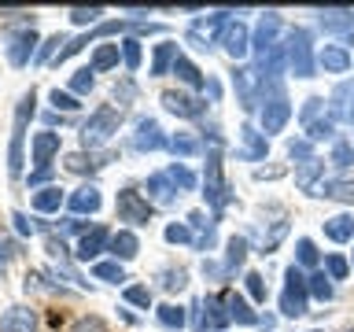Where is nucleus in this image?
<instances>
[{"mask_svg": "<svg viewBox=\"0 0 354 332\" xmlns=\"http://www.w3.org/2000/svg\"><path fill=\"white\" fill-rule=\"evenodd\" d=\"M118 126H122V111L118 107H107V104L96 107L93 118L82 126V151H93V148H100V144H107L118 133Z\"/></svg>", "mask_w": 354, "mask_h": 332, "instance_id": "nucleus-1", "label": "nucleus"}, {"mask_svg": "<svg viewBox=\"0 0 354 332\" xmlns=\"http://www.w3.org/2000/svg\"><path fill=\"white\" fill-rule=\"evenodd\" d=\"M310 303V284L299 266H288L284 270V292H281V314L284 317H303Z\"/></svg>", "mask_w": 354, "mask_h": 332, "instance_id": "nucleus-2", "label": "nucleus"}, {"mask_svg": "<svg viewBox=\"0 0 354 332\" xmlns=\"http://www.w3.org/2000/svg\"><path fill=\"white\" fill-rule=\"evenodd\" d=\"M33 104H37V96H33V89H30V93L19 100L15 129H11V151H8V174L11 177H22V140H26V126L33 118Z\"/></svg>", "mask_w": 354, "mask_h": 332, "instance_id": "nucleus-3", "label": "nucleus"}, {"mask_svg": "<svg viewBox=\"0 0 354 332\" xmlns=\"http://www.w3.org/2000/svg\"><path fill=\"white\" fill-rule=\"evenodd\" d=\"M299 122H303L310 144H314V140H328L332 133H336V118L325 111V100H321V96H310L306 100L303 111H299Z\"/></svg>", "mask_w": 354, "mask_h": 332, "instance_id": "nucleus-4", "label": "nucleus"}, {"mask_svg": "<svg viewBox=\"0 0 354 332\" xmlns=\"http://www.w3.org/2000/svg\"><path fill=\"white\" fill-rule=\"evenodd\" d=\"M288 66H292L295 77H314V41H310V30H292L288 33Z\"/></svg>", "mask_w": 354, "mask_h": 332, "instance_id": "nucleus-5", "label": "nucleus"}, {"mask_svg": "<svg viewBox=\"0 0 354 332\" xmlns=\"http://www.w3.org/2000/svg\"><path fill=\"white\" fill-rule=\"evenodd\" d=\"M203 199L210 207H214V214H221V207L229 203V188H225V181H221V155H218V148L214 151H207V174H203Z\"/></svg>", "mask_w": 354, "mask_h": 332, "instance_id": "nucleus-6", "label": "nucleus"}, {"mask_svg": "<svg viewBox=\"0 0 354 332\" xmlns=\"http://www.w3.org/2000/svg\"><path fill=\"white\" fill-rule=\"evenodd\" d=\"M115 210H118V221H129V225H148L151 221V203L137 188H122L115 199Z\"/></svg>", "mask_w": 354, "mask_h": 332, "instance_id": "nucleus-7", "label": "nucleus"}, {"mask_svg": "<svg viewBox=\"0 0 354 332\" xmlns=\"http://www.w3.org/2000/svg\"><path fill=\"white\" fill-rule=\"evenodd\" d=\"M225 303H221V299H214V295H207L203 303H196L192 310V325L199 329V332H218V329H225L229 325V314L225 310H221Z\"/></svg>", "mask_w": 354, "mask_h": 332, "instance_id": "nucleus-8", "label": "nucleus"}, {"mask_svg": "<svg viewBox=\"0 0 354 332\" xmlns=\"http://www.w3.org/2000/svg\"><path fill=\"white\" fill-rule=\"evenodd\" d=\"M277 33H281V15H277V11H266L259 19V26H254V37H251V48L259 55V63L277 48Z\"/></svg>", "mask_w": 354, "mask_h": 332, "instance_id": "nucleus-9", "label": "nucleus"}, {"mask_svg": "<svg viewBox=\"0 0 354 332\" xmlns=\"http://www.w3.org/2000/svg\"><path fill=\"white\" fill-rule=\"evenodd\" d=\"M288 118H292V104L277 93L270 100H262V133L270 137V133H281L288 126Z\"/></svg>", "mask_w": 354, "mask_h": 332, "instance_id": "nucleus-10", "label": "nucleus"}, {"mask_svg": "<svg viewBox=\"0 0 354 332\" xmlns=\"http://www.w3.org/2000/svg\"><path fill=\"white\" fill-rule=\"evenodd\" d=\"M232 85H236V96H240V107H243V111H254V107H259V85H262L259 71L240 66V71L232 74Z\"/></svg>", "mask_w": 354, "mask_h": 332, "instance_id": "nucleus-11", "label": "nucleus"}, {"mask_svg": "<svg viewBox=\"0 0 354 332\" xmlns=\"http://www.w3.org/2000/svg\"><path fill=\"white\" fill-rule=\"evenodd\" d=\"M162 107L170 111V115H177V118H203V111H207V104L199 96H188V93H162Z\"/></svg>", "mask_w": 354, "mask_h": 332, "instance_id": "nucleus-12", "label": "nucleus"}, {"mask_svg": "<svg viewBox=\"0 0 354 332\" xmlns=\"http://www.w3.org/2000/svg\"><path fill=\"white\" fill-rule=\"evenodd\" d=\"M221 48H225L232 59H243V55H248L251 33H248V26H243L240 19H229L225 22V30H221Z\"/></svg>", "mask_w": 354, "mask_h": 332, "instance_id": "nucleus-13", "label": "nucleus"}, {"mask_svg": "<svg viewBox=\"0 0 354 332\" xmlns=\"http://www.w3.org/2000/svg\"><path fill=\"white\" fill-rule=\"evenodd\" d=\"M229 15L232 11H214V15H207V19H196L192 26H188V41L199 44V48H207V41H214V33L225 30Z\"/></svg>", "mask_w": 354, "mask_h": 332, "instance_id": "nucleus-14", "label": "nucleus"}, {"mask_svg": "<svg viewBox=\"0 0 354 332\" xmlns=\"http://www.w3.org/2000/svg\"><path fill=\"white\" fill-rule=\"evenodd\" d=\"M133 148L137 151H159V148H170V140L162 137V129L155 118H140L137 133H133Z\"/></svg>", "mask_w": 354, "mask_h": 332, "instance_id": "nucleus-15", "label": "nucleus"}, {"mask_svg": "<svg viewBox=\"0 0 354 332\" xmlns=\"http://www.w3.org/2000/svg\"><path fill=\"white\" fill-rule=\"evenodd\" d=\"M107 248H111V232H107V225H93L82 240H77V251H74V255H77L82 262H88V259H96V255L107 251Z\"/></svg>", "mask_w": 354, "mask_h": 332, "instance_id": "nucleus-16", "label": "nucleus"}, {"mask_svg": "<svg viewBox=\"0 0 354 332\" xmlns=\"http://www.w3.org/2000/svg\"><path fill=\"white\" fill-rule=\"evenodd\" d=\"M332 118L347 122V126H354V82H339L336 89H332Z\"/></svg>", "mask_w": 354, "mask_h": 332, "instance_id": "nucleus-17", "label": "nucleus"}, {"mask_svg": "<svg viewBox=\"0 0 354 332\" xmlns=\"http://www.w3.org/2000/svg\"><path fill=\"white\" fill-rule=\"evenodd\" d=\"M33 44H37V33H33V26L11 33V41H8V59L15 63V66H26L30 55H33Z\"/></svg>", "mask_w": 354, "mask_h": 332, "instance_id": "nucleus-18", "label": "nucleus"}, {"mask_svg": "<svg viewBox=\"0 0 354 332\" xmlns=\"http://www.w3.org/2000/svg\"><path fill=\"white\" fill-rule=\"evenodd\" d=\"M55 155H59V133H52V129L37 133L33 137V163H37V170H48Z\"/></svg>", "mask_w": 354, "mask_h": 332, "instance_id": "nucleus-19", "label": "nucleus"}, {"mask_svg": "<svg viewBox=\"0 0 354 332\" xmlns=\"http://www.w3.org/2000/svg\"><path fill=\"white\" fill-rule=\"evenodd\" d=\"M0 332H37V314L30 306H11L0 317Z\"/></svg>", "mask_w": 354, "mask_h": 332, "instance_id": "nucleus-20", "label": "nucleus"}, {"mask_svg": "<svg viewBox=\"0 0 354 332\" xmlns=\"http://www.w3.org/2000/svg\"><path fill=\"white\" fill-rule=\"evenodd\" d=\"M317 63L325 66L328 74H347L351 71V52L343 48V44H325V48L317 52Z\"/></svg>", "mask_w": 354, "mask_h": 332, "instance_id": "nucleus-21", "label": "nucleus"}, {"mask_svg": "<svg viewBox=\"0 0 354 332\" xmlns=\"http://www.w3.org/2000/svg\"><path fill=\"white\" fill-rule=\"evenodd\" d=\"M325 177V163L321 159H306V163H299L295 166V185L303 188V192L310 196H317V181Z\"/></svg>", "mask_w": 354, "mask_h": 332, "instance_id": "nucleus-22", "label": "nucleus"}, {"mask_svg": "<svg viewBox=\"0 0 354 332\" xmlns=\"http://www.w3.org/2000/svg\"><path fill=\"white\" fill-rule=\"evenodd\" d=\"M221 303H225V314L229 321H240V325H259V314L248 306V299L236 295V292H225L221 295Z\"/></svg>", "mask_w": 354, "mask_h": 332, "instance_id": "nucleus-23", "label": "nucleus"}, {"mask_svg": "<svg viewBox=\"0 0 354 332\" xmlns=\"http://www.w3.org/2000/svg\"><path fill=\"white\" fill-rule=\"evenodd\" d=\"M240 137H243V151H240V159H266V151H270V140H266V133H259L254 126H243L240 129Z\"/></svg>", "mask_w": 354, "mask_h": 332, "instance_id": "nucleus-24", "label": "nucleus"}, {"mask_svg": "<svg viewBox=\"0 0 354 332\" xmlns=\"http://www.w3.org/2000/svg\"><path fill=\"white\" fill-rule=\"evenodd\" d=\"M321 26L328 33H354V8H328L321 11Z\"/></svg>", "mask_w": 354, "mask_h": 332, "instance_id": "nucleus-25", "label": "nucleus"}, {"mask_svg": "<svg viewBox=\"0 0 354 332\" xmlns=\"http://www.w3.org/2000/svg\"><path fill=\"white\" fill-rule=\"evenodd\" d=\"M66 203H71L74 214H96L104 199H100V188H96V185H82L71 199H66Z\"/></svg>", "mask_w": 354, "mask_h": 332, "instance_id": "nucleus-26", "label": "nucleus"}, {"mask_svg": "<svg viewBox=\"0 0 354 332\" xmlns=\"http://www.w3.org/2000/svg\"><path fill=\"white\" fill-rule=\"evenodd\" d=\"M63 207V188L59 185H44L33 192V210L37 214H52V210H59Z\"/></svg>", "mask_w": 354, "mask_h": 332, "instance_id": "nucleus-27", "label": "nucleus"}, {"mask_svg": "<svg viewBox=\"0 0 354 332\" xmlns=\"http://www.w3.org/2000/svg\"><path fill=\"white\" fill-rule=\"evenodd\" d=\"M111 251H115V259H118V262H129V259H137V251H140V240L133 237L129 229H118L115 237H111Z\"/></svg>", "mask_w": 354, "mask_h": 332, "instance_id": "nucleus-28", "label": "nucleus"}, {"mask_svg": "<svg viewBox=\"0 0 354 332\" xmlns=\"http://www.w3.org/2000/svg\"><path fill=\"white\" fill-rule=\"evenodd\" d=\"M174 63H177V44H174V41L155 44V55H151V74H155V77L170 74V71H174Z\"/></svg>", "mask_w": 354, "mask_h": 332, "instance_id": "nucleus-29", "label": "nucleus"}, {"mask_svg": "<svg viewBox=\"0 0 354 332\" xmlns=\"http://www.w3.org/2000/svg\"><path fill=\"white\" fill-rule=\"evenodd\" d=\"M148 196L155 199V203H174V199H177V185L166 174H151L148 177Z\"/></svg>", "mask_w": 354, "mask_h": 332, "instance_id": "nucleus-30", "label": "nucleus"}, {"mask_svg": "<svg viewBox=\"0 0 354 332\" xmlns=\"http://www.w3.org/2000/svg\"><path fill=\"white\" fill-rule=\"evenodd\" d=\"M174 74L181 77V82H185L188 89H207V77H203V71H199V66H196L192 59H185V55H177Z\"/></svg>", "mask_w": 354, "mask_h": 332, "instance_id": "nucleus-31", "label": "nucleus"}, {"mask_svg": "<svg viewBox=\"0 0 354 332\" xmlns=\"http://www.w3.org/2000/svg\"><path fill=\"white\" fill-rule=\"evenodd\" d=\"M325 237H328V240H336V243L354 240V218H351V214H336V218H328V221H325Z\"/></svg>", "mask_w": 354, "mask_h": 332, "instance_id": "nucleus-32", "label": "nucleus"}, {"mask_svg": "<svg viewBox=\"0 0 354 332\" xmlns=\"http://www.w3.org/2000/svg\"><path fill=\"white\" fill-rule=\"evenodd\" d=\"M317 196L325 199H339V203H354V181H321Z\"/></svg>", "mask_w": 354, "mask_h": 332, "instance_id": "nucleus-33", "label": "nucleus"}, {"mask_svg": "<svg viewBox=\"0 0 354 332\" xmlns=\"http://www.w3.org/2000/svg\"><path fill=\"white\" fill-rule=\"evenodd\" d=\"M243 259H248V240H243V237H229V243H225V273L240 270Z\"/></svg>", "mask_w": 354, "mask_h": 332, "instance_id": "nucleus-34", "label": "nucleus"}, {"mask_svg": "<svg viewBox=\"0 0 354 332\" xmlns=\"http://www.w3.org/2000/svg\"><path fill=\"white\" fill-rule=\"evenodd\" d=\"M111 66H118V44H100L93 52V63H88V71L100 74V71H111Z\"/></svg>", "mask_w": 354, "mask_h": 332, "instance_id": "nucleus-35", "label": "nucleus"}, {"mask_svg": "<svg viewBox=\"0 0 354 332\" xmlns=\"http://www.w3.org/2000/svg\"><path fill=\"white\" fill-rule=\"evenodd\" d=\"M306 284H310V295L321 299V303H328V299L336 295V288H332V277H328V273H314V277H306Z\"/></svg>", "mask_w": 354, "mask_h": 332, "instance_id": "nucleus-36", "label": "nucleus"}, {"mask_svg": "<svg viewBox=\"0 0 354 332\" xmlns=\"http://www.w3.org/2000/svg\"><path fill=\"white\" fill-rule=\"evenodd\" d=\"M159 325L181 332V329H185V306H177V303H162V306H159Z\"/></svg>", "mask_w": 354, "mask_h": 332, "instance_id": "nucleus-37", "label": "nucleus"}, {"mask_svg": "<svg viewBox=\"0 0 354 332\" xmlns=\"http://www.w3.org/2000/svg\"><path fill=\"white\" fill-rule=\"evenodd\" d=\"M93 277H96V281L122 284V281H126V270H122L118 262H96V266H93Z\"/></svg>", "mask_w": 354, "mask_h": 332, "instance_id": "nucleus-38", "label": "nucleus"}, {"mask_svg": "<svg viewBox=\"0 0 354 332\" xmlns=\"http://www.w3.org/2000/svg\"><path fill=\"white\" fill-rule=\"evenodd\" d=\"M170 151H174V155H185V159H192V155H199V140L188 137V133H177V137H170Z\"/></svg>", "mask_w": 354, "mask_h": 332, "instance_id": "nucleus-39", "label": "nucleus"}, {"mask_svg": "<svg viewBox=\"0 0 354 332\" xmlns=\"http://www.w3.org/2000/svg\"><path fill=\"white\" fill-rule=\"evenodd\" d=\"M166 177H170L177 188H185V192H192V188H196V174L188 170V166H181V163H174L170 170H166Z\"/></svg>", "mask_w": 354, "mask_h": 332, "instance_id": "nucleus-40", "label": "nucleus"}, {"mask_svg": "<svg viewBox=\"0 0 354 332\" xmlns=\"http://www.w3.org/2000/svg\"><path fill=\"white\" fill-rule=\"evenodd\" d=\"M96 159H93V155H88V151H74V155H66V170H71V174H88V170H96Z\"/></svg>", "mask_w": 354, "mask_h": 332, "instance_id": "nucleus-41", "label": "nucleus"}, {"mask_svg": "<svg viewBox=\"0 0 354 332\" xmlns=\"http://www.w3.org/2000/svg\"><path fill=\"white\" fill-rule=\"evenodd\" d=\"M332 166H339V170H347V166L354 163V144L351 140H336V148H332Z\"/></svg>", "mask_w": 354, "mask_h": 332, "instance_id": "nucleus-42", "label": "nucleus"}, {"mask_svg": "<svg viewBox=\"0 0 354 332\" xmlns=\"http://www.w3.org/2000/svg\"><path fill=\"white\" fill-rule=\"evenodd\" d=\"M122 59H126V71H137V66H140V41L137 37L122 41Z\"/></svg>", "mask_w": 354, "mask_h": 332, "instance_id": "nucleus-43", "label": "nucleus"}, {"mask_svg": "<svg viewBox=\"0 0 354 332\" xmlns=\"http://www.w3.org/2000/svg\"><path fill=\"white\" fill-rule=\"evenodd\" d=\"M126 303L148 310V306H151V288H148V284H129V288H126Z\"/></svg>", "mask_w": 354, "mask_h": 332, "instance_id": "nucleus-44", "label": "nucleus"}, {"mask_svg": "<svg viewBox=\"0 0 354 332\" xmlns=\"http://www.w3.org/2000/svg\"><path fill=\"white\" fill-rule=\"evenodd\" d=\"M93 71H88V66H85V71H77L74 77H71V93L74 96H85V93H93Z\"/></svg>", "mask_w": 354, "mask_h": 332, "instance_id": "nucleus-45", "label": "nucleus"}, {"mask_svg": "<svg viewBox=\"0 0 354 332\" xmlns=\"http://www.w3.org/2000/svg\"><path fill=\"white\" fill-rule=\"evenodd\" d=\"M295 259H299V266H317V248H314V240H306V237H299V243H295Z\"/></svg>", "mask_w": 354, "mask_h": 332, "instance_id": "nucleus-46", "label": "nucleus"}, {"mask_svg": "<svg viewBox=\"0 0 354 332\" xmlns=\"http://www.w3.org/2000/svg\"><path fill=\"white\" fill-rule=\"evenodd\" d=\"M325 270H328L332 281H343V277L351 273V262L343 259V255H328V259H325Z\"/></svg>", "mask_w": 354, "mask_h": 332, "instance_id": "nucleus-47", "label": "nucleus"}, {"mask_svg": "<svg viewBox=\"0 0 354 332\" xmlns=\"http://www.w3.org/2000/svg\"><path fill=\"white\" fill-rule=\"evenodd\" d=\"M185 284H188V273L185 270H166L162 273V288H166V292H181Z\"/></svg>", "mask_w": 354, "mask_h": 332, "instance_id": "nucleus-48", "label": "nucleus"}, {"mask_svg": "<svg viewBox=\"0 0 354 332\" xmlns=\"http://www.w3.org/2000/svg\"><path fill=\"white\" fill-rule=\"evenodd\" d=\"M243 281H248V292H251L254 303H266V281H262V273H248Z\"/></svg>", "mask_w": 354, "mask_h": 332, "instance_id": "nucleus-49", "label": "nucleus"}, {"mask_svg": "<svg viewBox=\"0 0 354 332\" xmlns=\"http://www.w3.org/2000/svg\"><path fill=\"white\" fill-rule=\"evenodd\" d=\"M52 104H55V111H77L82 107L74 93H59V89H52Z\"/></svg>", "mask_w": 354, "mask_h": 332, "instance_id": "nucleus-50", "label": "nucleus"}, {"mask_svg": "<svg viewBox=\"0 0 354 332\" xmlns=\"http://www.w3.org/2000/svg\"><path fill=\"white\" fill-rule=\"evenodd\" d=\"M100 15H104V8H74L71 19L77 22V26H85V22H100Z\"/></svg>", "mask_w": 354, "mask_h": 332, "instance_id": "nucleus-51", "label": "nucleus"}, {"mask_svg": "<svg viewBox=\"0 0 354 332\" xmlns=\"http://www.w3.org/2000/svg\"><path fill=\"white\" fill-rule=\"evenodd\" d=\"M166 240H170V243H192V229L174 221V225H166Z\"/></svg>", "mask_w": 354, "mask_h": 332, "instance_id": "nucleus-52", "label": "nucleus"}, {"mask_svg": "<svg viewBox=\"0 0 354 332\" xmlns=\"http://www.w3.org/2000/svg\"><path fill=\"white\" fill-rule=\"evenodd\" d=\"M288 155H292V159H314V155H310V140H288Z\"/></svg>", "mask_w": 354, "mask_h": 332, "instance_id": "nucleus-53", "label": "nucleus"}, {"mask_svg": "<svg viewBox=\"0 0 354 332\" xmlns=\"http://www.w3.org/2000/svg\"><path fill=\"white\" fill-rule=\"evenodd\" d=\"M71 332H107V325H104L100 317H82Z\"/></svg>", "mask_w": 354, "mask_h": 332, "instance_id": "nucleus-54", "label": "nucleus"}, {"mask_svg": "<svg viewBox=\"0 0 354 332\" xmlns=\"http://www.w3.org/2000/svg\"><path fill=\"white\" fill-rule=\"evenodd\" d=\"M55 44H63V37H59V33H55V37H48V41H44L41 48H37V63H44V59H48V55L55 52Z\"/></svg>", "mask_w": 354, "mask_h": 332, "instance_id": "nucleus-55", "label": "nucleus"}, {"mask_svg": "<svg viewBox=\"0 0 354 332\" xmlns=\"http://www.w3.org/2000/svg\"><path fill=\"white\" fill-rule=\"evenodd\" d=\"M11 221H15V229L22 232V237H30V232H33V225L26 221V214H19V210H15V214H11Z\"/></svg>", "mask_w": 354, "mask_h": 332, "instance_id": "nucleus-56", "label": "nucleus"}, {"mask_svg": "<svg viewBox=\"0 0 354 332\" xmlns=\"http://www.w3.org/2000/svg\"><path fill=\"white\" fill-rule=\"evenodd\" d=\"M11 255H15V251H11V240H4V237H0V273H4V266H8V259H11Z\"/></svg>", "mask_w": 354, "mask_h": 332, "instance_id": "nucleus-57", "label": "nucleus"}, {"mask_svg": "<svg viewBox=\"0 0 354 332\" xmlns=\"http://www.w3.org/2000/svg\"><path fill=\"white\" fill-rule=\"evenodd\" d=\"M207 96L218 100V96H221V85H218V82H207Z\"/></svg>", "mask_w": 354, "mask_h": 332, "instance_id": "nucleus-58", "label": "nucleus"}, {"mask_svg": "<svg viewBox=\"0 0 354 332\" xmlns=\"http://www.w3.org/2000/svg\"><path fill=\"white\" fill-rule=\"evenodd\" d=\"M44 177H48V170H33V174H30V185H41Z\"/></svg>", "mask_w": 354, "mask_h": 332, "instance_id": "nucleus-59", "label": "nucleus"}]
</instances>
